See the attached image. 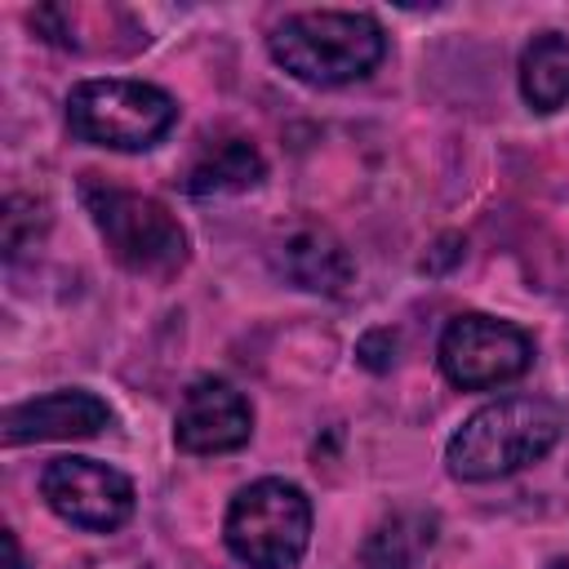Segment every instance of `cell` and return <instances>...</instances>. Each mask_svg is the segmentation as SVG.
<instances>
[{
  "label": "cell",
  "mask_w": 569,
  "mask_h": 569,
  "mask_svg": "<svg viewBox=\"0 0 569 569\" xmlns=\"http://www.w3.org/2000/svg\"><path fill=\"white\" fill-rule=\"evenodd\" d=\"M40 493L53 507L58 520L89 529V533H111L133 516V480L98 458L62 453L44 467Z\"/></svg>",
  "instance_id": "cell-7"
},
{
  "label": "cell",
  "mask_w": 569,
  "mask_h": 569,
  "mask_svg": "<svg viewBox=\"0 0 569 569\" xmlns=\"http://www.w3.org/2000/svg\"><path fill=\"white\" fill-rule=\"evenodd\" d=\"M436 356H440V369H445V378L453 387L485 391V387L520 378L529 369V360H533V342L511 320L467 311V316L449 320V329L440 333V351Z\"/></svg>",
  "instance_id": "cell-6"
},
{
  "label": "cell",
  "mask_w": 569,
  "mask_h": 569,
  "mask_svg": "<svg viewBox=\"0 0 569 569\" xmlns=\"http://www.w3.org/2000/svg\"><path fill=\"white\" fill-rule=\"evenodd\" d=\"M356 356H360V365H369L373 373L391 369V365H396V333H391V329H369V333L360 338Z\"/></svg>",
  "instance_id": "cell-14"
},
{
  "label": "cell",
  "mask_w": 569,
  "mask_h": 569,
  "mask_svg": "<svg viewBox=\"0 0 569 569\" xmlns=\"http://www.w3.org/2000/svg\"><path fill=\"white\" fill-rule=\"evenodd\" d=\"M560 440V409L533 396H507L476 409L449 440L445 462L453 480H498L551 453Z\"/></svg>",
  "instance_id": "cell-2"
},
{
  "label": "cell",
  "mask_w": 569,
  "mask_h": 569,
  "mask_svg": "<svg viewBox=\"0 0 569 569\" xmlns=\"http://www.w3.org/2000/svg\"><path fill=\"white\" fill-rule=\"evenodd\" d=\"M276 267L289 284L307 289V293H342L356 280V262L347 253V244L329 231V227H293L280 244H276Z\"/></svg>",
  "instance_id": "cell-10"
},
{
  "label": "cell",
  "mask_w": 569,
  "mask_h": 569,
  "mask_svg": "<svg viewBox=\"0 0 569 569\" xmlns=\"http://www.w3.org/2000/svg\"><path fill=\"white\" fill-rule=\"evenodd\" d=\"M253 436V409L227 378H196L182 391L173 440L187 453H231L249 445Z\"/></svg>",
  "instance_id": "cell-8"
},
{
  "label": "cell",
  "mask_w": 569,
  "mask_h": 569,
  "mask_svg": "<svg viewBox=\"0 0 569 569\" xmlns=\"http://www.w3.org/2000/svg\"><path fill=\"white\" fill-rule=\"evenodd\" d=\"M178 124V102L147 80H80L67 93V129L80 142L111 151H147Z\"/></svg>",
  "instance_id": "cell-4"
},
{
  "label": "cell",
  "mask_w": 569,
  "mask_h": 569,
  "mask_svg": "<svg viewBox=\"0 0 569 569\" xmlns=\"http://www.w3.org/2000/svg\"><path fill=\"white\" fill-rule=\"evenodd\" d=\"M107 422H111L107 400L80 387H62L4 409L0 431H4V445H31V440H84V436H98Z\"/></svg>",
  "instance_id": "cell-9"
},
{
  "label": "cell",
  "mask_w": 569,
  "mask_h": 569,
  "mask_svg": "<svg viewBox=\"0 0 569 569\" xmlns=\"http://www.w3.org/2000/svg\"><path fill=\"white\" fill-rule=\"evenodd\" d=\"M80 196H84V209H89L98 236L107 240L111 258L124 271L164 280L187 262V231L160 200L98 182V173H89L80 182Z\"/></svg>",
  "instance_id": "cell-3"
},
{
  "label": "cell",
  "mask_w": 569,
  "mask_h": 569,
  "mask_svg": "<svg viewBox=\"0 0 569 569\" xmlns=\"http://www.w3.org/2000/svg\"><path fill=\"white\" fill-rule=\"evenodd\" d=\"M267 49L276 67H284L293 80L329 89L369 76L387 53V36L369 13L311 9L280 18L267 36Z\"/></svg>",
  "instance_id": "cell-1"
},
{
  "label": "cell",
  "mask_w": 569,
  "mask_h": 569,
  "mask_svg": "<svg viewBox=\"0 0 569 569\" xmlns=\"http://www.w3.org/2000/svg\"><path fill=\"white\" fill-rule=\"evenodd\" d=\"M431 529H436L431 516L400 511V516L382 520V525L365 538L360 565H365V569H413V560L422 556V547H431Z\"/></svg>",
  "instance_id": "cell-13"
},
{
  "label": "cell",
  "mask_w": 569,
  "mask_h": 569,
  "mask_svg": "<svg viewBox=\"0 0 569 569\" xmlns=\"http://www.w3.org/2000/svg\"><path fill=\"white\" fill-rule=\"evenodd\" d=\"M4 547H9V569H22V551H18V538L4 529Z\"/></svg>",
  "instance_id": "cell-15"
},
{
  "label": "cell",
  "mask_w": 569,
  "mask_h": 569,
  "mask_svg": "<svg viewBox=\"0 0 569 569\" xmlns=\"http://www.w3.org/2000/svg\"><path fill=\"white\" fill-rule=\"evenodd\" d=\"M262 173H267V160H262V151L253 142H244V138H218V142H209L191 160V169L182 173V187L191 196H227V191L258 187Z\"/></svg>",
  "instance_id": "cell-11"
},
{
  "label": "cell",
  "mask_w": 569,
  "mask_h": 569,
  "mask_svg": "<svg viewBox=\"0 0 569 569\" xmlns=\"http://www.w3.org/2000/svg\"><path fill=\"white\" fill-rule=\"evenodd\" d=\"M222 538L249 569H293L311 542V502L293 480H253L231 498Z\"/></svg>",
  "instance_id": "cell-5"
},
{
  "label": "cell",
  "mask_w": 569,
  "mask_h": 569,
  "mask_svg": "<svg viewBox=\"0 0 569 569\" xmlns=\"http://www.w3.org/2000/svg\"><path fill=\"white\" fill-rule=\"evenodd\" d=\"M520 93L533 111H556L569 102V36L542 31L520 53Z\"/></svg>",
  "instance_id": "cell-12"
}]
</instances>
